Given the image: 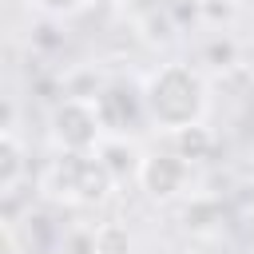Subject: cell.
Returning a JSON list of instances; mask_svg holds the SVG:
<instances>
[{
    "label": "cell",
    "mask_w": 254,
    "mask_h": 254,
    "mask_svg": "<svg viewBox=\"0 0 254 254\" xmlns=\"http://www.w3.org/2000/svg\"><path fill=\"white\" fill-rule=\"evenodd\" d=\"M52 139L64 155H95L103 147V119L99 107L71 95L64 103H56L52 111Z\"/></svg>",
    "instance_id": "2"
},
{
    "label": "cell",
    "mask_w": 254,
    "mask_h": 254,
    "mask_svg": "<svg viewBox=\"0 0 254 254\" xmlns=\"http://www.w3.org/2000/svg\"><path fill=\"white\" fill-rule=\"evenodd\" d=\"M28 4L40 8V12H48V16H71V12L87 8L91 0H28Z\"/></svg>",
    "instance_id": "6"
},
{
    "label": "cell",
    "mask_w": 254,
    "mask_h": 254,
    "mask_svg": "<svg viewBox=\"0 0 254 254\" xmlns=\"http://www.w3.org/2000/svg\"><path fill=\"white\" fill-rule=\"evenodd\" d=\"M206 103H210V91H206V79L198 67L183 64V60H171V64H159L147 83H143V107H147V119L167 131V135H179V131H190L202 123L206 115Z\"/></svg>",
    "instance_id": "1"
},
{
    "label": "cell",
    "mask_w": 254,
    "mask_h": 254,
    "mask_svg": "<svg viewBox=\"0 0 254 254\" xmlns=\"http://www.w3.org/2000/svg\"><path fill=\"white\" fill-rule=\"evenodd\" d=\"M139 183L151 198H175L187 183V159L179 151H155V155H143V167H139Z\"/></svg>",
    "instance_id": "4"
},
{
    "label": "cell",
    "mask_w": 254,
    "mask_h": 254,
    "mask_svg": "<svg viewBox=\"0 0 254 254\" xmlns=\"http://www.w3.org/2000/svg\"><path fill=\"white\" fill-rule=\"evenodd\" d=\"M24 175V147H20V139H16V131L8 127L4 131V194H12L16 190V179Z\"/></svg>",
    "instance_id": "5"
},
{
    "label": "cell",
    "mask_w": 254,
    "mask_h": 254,
    "mask_svg": "<svg viewBox=\"0 0 254 254\" xmlns=\"http://www.w3.org/2000/svg\"><path fill=\"white\" fill-rule=\"evenodd\" d=\"M56 175H60V187H64L60 194H67L75 202H99L115 183L99 155H64L56 163Z\"/></svg>",
    "instance_id": "3"
}]
</instances>
